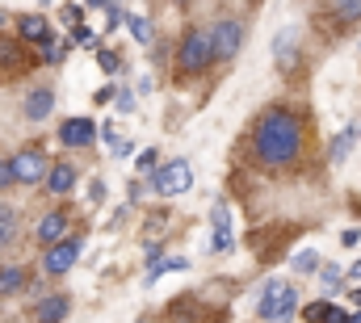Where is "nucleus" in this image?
Segmentation results:
<instances>
[{
  "mask_svg": "<svg viewBox=\"0 0 361 323\" xmlns=\"http://www.w3.org/2000/svg\"><path fill=\"white\" fill-rule=\"evenodd\" d=\"M319 277H324V286H328V294H336V290H341V281H345V273H341V264H319Z\"/></svg>",
  "mask_w": 361,
  "mask_h": 323,
  "instance_id": "5701e85b",
  "label": "nucleus"
},
{
  "mask_svg": "<svg viewBox=\"0 0 361 323\" xmlns=\"http://www.w3.org/2000/svg\"><path fill=\"white\" fill-rule=\"evenodd\" d=\"M357 135H361V126H357Z\"/></svg>",
  "mask_w": 361,
  "mask_h": 323,
  "instance_id": "e433bc0d",
  "label": "nucleus"
},
{
  "mask_svg": "<svg viewBox=\"0 0 361 323\" xmlns=\"http://www.w3.org/2000/svg\"><path fill=\"white\" fill-rule=\"evenodd\" d=\"M273 63H277L281 72H294V63H298V30H294V25L273 38Z\"/></svg>",
  "mask_w": 361,
  "mask_h": 323,
  "instance_id": "9b49d317",
  "label": "nucleus"
},
{
  "mask_svg": "<svg viewBox=\"0 0 361 323\" xmlns=\"http://www.w3.org/2000/svg\"><path fill=\"white\" fill-rule=\"evenodd\" d=\"M76 256H80V240H63V243H51V252L42 256V269L51 273V277H63L72 264H76Z\"/></svg>",
  "mask_w": 361,
  "mask_h": 323,
  "instance_id": "6e6552de",
  "label": "nucleus"
},
{
  "mask_svg": "<svg viewBox=\"0 0 361 323\" xmlns=\"http://www.w3.org/2000/svg\"><path fill=\"white\" fill-rule=\"evenodd\" d=\"M257 315L265 323H294V315H298V286H290L281 277H269L261 298H257Z\"/></svg>",
  "mask_w": 361,
  "mask_h": 323,
  "instance_id": "f03ea898",
  "label": "nucleus"
},
{
  "mask_svg": "<svg viewBox=\"0 0 361 323\" xmlns=\"http://www.w3.org/2000/svg\"><path fill=\"white\" fill-rule=\"evenodd\" d=\"M349 323H361V311H349Z\"/></svg>",
  "mask_w": 361,
  "mask_h": 323,
  "instance_id": "f704fd0d",
  "label": "nucleus"
},
{
  "mask_svg": "<svg viewBox=\"0 0 361 323\" xmlns=\"http://www.w3.org/2000/svg\"><path fill=\"white\" fill-rule=\"evenodd\" d=\"M357 240H361V231H357V227H349V231H341V243H345V248H353Z\"/></svg>",
  "mask_w": 361,
  "mask_h": 323,
  "instance_id": "c756f323",
  "label": "nucleus"
},
{
  "mask_svg": "<svg viewBox=\"0 0 361 323\" xmlns=\"http://www.w3.org/2000/svg\"><path fill=\"white\" fill-rule=\"evenodd\" d=\"M17 236V210L13 206H0V248H8Z\"/></svg>",
  "mask_w": 361,
  "mask_h": 323,
  "instance_id": "aec40b11",
  "label": "nucleus"
},
{
  "mask_svg": "<svg viewBox=\"0 0 361 323\" xmlns=\"http://www.w3.org/2000/svg\"><path fill=\"white\" fill-rule=\"evenodd\" d=\"M139 323H147V319H139Z\"/></svg>",
  "mask_w": 361,
  "mask_h": 323,
  "instance_id": "4c0bfd02",
  "label": "nucleus"
},
{
  "mask_svg": "<svg viewBox=\"0 0 361 323\" xmlns=\"http://www.w3.org/2000/svg\"><path fill=\"white\" fill-rule=\"evenodd\" d=\"M252 156L265 168H290L302 156V118L286 105H273L252 126Z\"/></svg>",
  "mask_w": 361,
  "mask_h": 323,
  "instance_id": "f257e3e1",
  "label": "nucleus"
},
{
  "mask_svg": "<svg viewBox=\"0 0 361 323\" xmlns=\"http://www.w3.org/2000/svg\"><path fill=\"white\" fill-rule=\"evenodd\" d=\"M139 168H143V172H147V168H160V164H156V152H139Z\"/></svg>",
  "mask_w": 361,
  "mask_h": 323,
  "instance_id": "c85d7f7f",
  "label": "nucleus"
},
{
  "mask_svg": "<svg viewBox=\"0 0 361 323\" xmlns=\"http://www.w3.org/2000/svg\"><path fill=\"white\" fill-rule=\"evenodd\" d=\"M25 286H34V269H25V264H0V298L21 294Z\"/></svg>",
  "mask_w": 361,
  "mask_h": 323,
  "instance_id": "f8f14e48",
  "label": "nucleus"
},
{
  "mask_svg": "<svg viewBox=\"0 0 361 323\" xmlns=\"http://www.w3.org/2000/svg\"><path fill=\"white\" fill-rule=\"evenodd\" d=\"M130 152H135V143H114V156H122V160H126Z\"/></svg>",
  "mask_w": 361,
  "mask_h": 323,
  "instance_id": "2f4dec72",
  "label": "nucleus"
},
{
  "mask_svg": "<svg viewBox=\"0 0 361 323\" xmlns=\"http://www.w3.org/2000/svg\"><path fill=\"white\" fill-rule=\"evenodd\" d=\"M89 202H92V206H101V202H105V181H92V185H89Z\"/></svg>",
  "mask_w": 361,
  "mask_h": 323,
  "instance_id": "cd10ccee",
  "label": "nucleus"
},
{
  "mask_svg": "<svg viewBox=\"0 0 361 323\" xmlns=\"http://www.w3.org/2000/svg\"><path fill=\"white\" fill-rule=\"evenodd\" d=\"M214 63V42H210V30H189L185 38H180L177 47V68L185 76H197V72H206Z\"/></svg>",
  "mask_w": 361,
  "mask_h": 323,
  "instance_id": "7ed1b4c3",
  "label": "nucleus"
},
{
  "mask_svg": "<svg viewBox=\"0 0 361 323\" xmlns=\"http://www.w3.org/2000/svg\"><path fill=\"white\" fill-rule=\"evenodd\" d=\"M68 51H72V42H47V55H42V59H47V63H63Z\"/></svg>",
  "mask_w": 361,
  "mask_h": 323,
  "instance_id": "b1692460",
  "label": "nucleus"
},
{
  "mask_svg": "<svg viewBox=\"0 0 361 323\" xmlns=\"http://www.w3.org/2000/svg\"><path fill=\"white\" fill-rule=\"evenodd\" d=\"M17 34H21V42H51V30H47V17H38V13H25V17H17Z\"/></svg>",
  "mask_w": 361,
  "mask_h": 323,
  "instance_id": "2eb2a0df",
  "label": "nucleus"
},
{
  "mask_svg": "<svg viewBox=\"0 0 361 323\" xmlns=\"http://www.w3.org/2000/svg\"><path fill=\"white\" fill-rule=\"evenodd\" d=\"M353 307H357V311H361V286H357V290H353Z\"/></svg>",
  "mask_w": 361,
  "mask_h": 323,
  "instance_id": "72a5a7b5",
  "label": "nucleus"
},
{
  "mask_svg": "<svg viewBox=\"0 0 361 323\" xmlns=\"http://www.w3.org/2000/svg\"><path fill=\"white\" fill-rule=\"evenodd\" d=\"M353 139H357V130H353V126H349V130H341V135L332 139L328 160H332V164H345V160H349V152H353Z\"/></svg>",
  "mask_w": 361,
  "mask_h": 323,
  "instance_id": "6ab92c4d",
  "label": "nucleus"
},
{
  "mask_svg": "<svg viewBox=\"0 0 361 323\" xmlns=\"http://www.w3.org/2000/svg\"><path fill=\"white\" fill-rule=\"evenodd\" d=\"M189 185H193V168L185 160H169L152 172V189H156L160 197H180Z\"/></svg>",
  "mask_w": 361,
  "mask_h": 323,
  "instance_id": "20e7f679",
  "label": "nucleus"
},
{
  "mask_svg": "<svg viewBox=\"0 0 361 323\" xmlns=\"http://www.w3.org/2000/svg\"><path fill=\"white\" fill-rule=\"evenodd\" d=\"M290 269H294V273H319V252H311V248L298 252V256L290 260Z\"/></svg>",
  "mask_w": 361,
  "mask_h": 323,
  "instance_id": "4be33fe9",
  "label": "nucleus"
},
{
  "mask_svg": "<svg viewBox=\"0 0 361 323\" xmlns=\"http://www.w3.org/2000/svg\"><path fill=\"white\" fill-rule=\"evenodd\" d=\"M349 281H361V260H353V264H349Z\"/></svg>",
  "mask_w": 361,
  "mask_h": 323,
  "instance_id": "473e14b6",
  "label": "nucleus"
},
{
  "mask_svg": "<svg viewBox=\"0 0 361 323\" xmlns=\"http://www.w3.org/2000/svg\"><path fill=\"white\" fill-rule=\"evenodd\" d=\"M68 311H72V298H68V294H47V298L34 303L30 319L34 323H63L68 319Z\"/></svg>",
  "mask_w": 361,
  "mask_h": 323,
  "instance_id": "9d476101",
  "label": "nucleus"
},
{
  "mask_svg": "<svg viewBox=\"0 0 361 323\" xmlns=\"http://www.w3.org/2000/svg\"><path fill=\"white\" fill-rule=\"evenodd\" d=\"M72 38H76V42H92V34L85 30V25H72Z\"/></svg>",
  "mask_w": 361,
  "mask_h": 323,
  "instance_id": "7c9ffc66",
  "label": "nucleus"
},
{
  "mask_svg": "<svg viewBox=\"0 0 361 323\" xmlns=\"http://www.w3.org/2000/svg\"><path fill=\"white\" fill-rule=\"evenodd\" d=\"M8 168H13V181H17V185H38V181L51 172V164H47V156H42L38 147L17 152V156L8 160Z\"/></svg>",
  "mask_w": 361,
  "mask_h": 323,
  "instance_id": "39448f33",
  "label": "nucleus"
},
{
  "mask_svg": "<svg viewBox=\"0 0 361 323\" xmlns=\"http://www.w3.org/2000/svg\"><path fill=\"white\" fill-rule=\"evenodd\" d=\"M328 17H332L341 30L357 25L361 21V0H328Z\"/></svg>",
  "mask_w": 361,
  "mask_h": 323,
  "instance_id": "f3484780",
  "label": "nucleus"
},
{
  "mask_svg": "<svg viewBox=\"0 0 361 323\" xmlns=\"http://www.w3.org/2000/svg\"><path fill=\"white\" fill-rule=\"evenodd\" d=\"M92 139H97V122L92 118H63V126H59V143L63 147H89Z\"/></svg>",
  "mask_w": 361,
  "mask_h": 323,
  "instance_id": "1a4fd4ad",
  "label": "nucleus"
},
{
  "mask_svg": "<svg viewBox=\"0 0 361 323\" xmlns=\"http://www.w3.org/2000/svg\"><path fill=\"white\" fill-rule=\"evenodd\" d=\"M302 319L307 323H349V311L336 307V303H328V298H319V303L302 307Z\"/></svg>",
  "mask_w": 361,
  "mask_h": 323,
  "instance_id": "4468645a",
  "label": "nucleus"
},
{
  "mask_svg": "<svg viewBox=\"0 0 361 323\" xmlns=\"http://www.w3.org/2000/svg\"><path fill=\"white\" fill-rule=\"evenodd\" d=\"M118 114H135V92H130V88L118 92Z\"/></svg>",
  "mask_w": 361,
  "mask_h": 323,
  "instance_id": "a878e982",
  "label": "nucleus"
},
{
  "mask_svg": "<svg viewBox=\"0 0 361 323\" xmlns=\"http://www.w3.org/2000/svg\"><path fill=\"white\" fill-rule=\"evenodd\" d=\"M51 109H55V92H51V88H34V92L25 97V118H30V122L51 118Z\"/></svg>",
  "mask_w": 361,
  "mask_h": 323,
  "instance_id": "dca6fc26",
  "label": "nucleus"
},
{
  "mask_svg": "<svg viewBox=\"0 0 361 323\" xmlns=\"http://www.w3.org/2000/svg\"><path fill=\"white\" fill-rule=\"evenodd\" d=\"M210 227H214V240H210L214 256H227V252L235 248V231H231V206H227V202H219V206H214Z\"/></svg>",
  "mask_w": 361,
  "mask_h": 323,
  "instance_id": "0eeeda50",
  "label": "nucleus"
},
{
  "mask_svg": "<svg viewBox=\"0 0 361 323\" xmlns=\"http://www.w3.org/2000/svg\"><path fill=\"white\" fill-rule=\"evenodd\" d=\"M47 189L59 193V197H68V193L76 189V168H72V164H55V168L47 172Z\"/></svg>",
  "mask_w": 361,
  "mask_h": 323,
  "instance_id": "a211bd4d",
  "label": "nucleus"
},
{
  "mask_svg": "<svg viewBox=\"0 0 361 323\" xmlns=\"http://www.w3.org/2000/svg\"><path fill=\"white\" fill-rule=\"evenodd\" d=\"M13 185H17V181H13V168H8V160H0V193L13 189Z\"/></svg>",
  "mask_w": 361,
  "mask_h": 323,
  "instance_id": "bb28decb",
  "label": "nucleus"
},
{
  "mask_svg": "<svg viewBox=\"0 0 361 323\" xmlns=\"http://www.w3.org/2000/svg\"><path fill=\"white\" fill-rule=\"evenodd\" d=\"M210 42H214V59H235L240 47H244V25L227 17V21H219L210 30Z\"/></svg>",
  "mask_w": 361,
  "mask_h": 323,
  "instance_id": "423d86ee",
  "label": "nucleus"
},
{
  "mask_svg": "<svg viewBox=\"0 0 361 323\" xmlns=\"http://www.w3.org/2000/svg\"><path fill=\"white\" fill-rule=\"evenodd\" d=\"M68 227H72V219L63 214V210H51V214H42V223H38V243H63L68 236Z\"/></svg>",
  "mask_w": 361,
  "mask_h": 323,
  "instance_id": "ddd939ff",
  "label": "nucleus"
},
{
  "mask_svg": "<svg viewBox=\"0 0 361 323\" xmlns=\"http://www.w3.org/2000/svg\"><path fill=\"white\" fill-rule=\"evenodd\" d=\"M177 4H185V0H177Z\"/></svg>",
  "mask_w": 361,
  "mask_h": 323,
  "instance_id": "c9c22d12",
  "label": "nucleus"
},
{
  "mask_svg": "<svg viewBox=\"0 0 361 323\" xmlns=\"http://www.w3.org/2000/svg\"><path fill=\"white\" fill-rule=\"evenodd\" d=\"M122 21H126V30H130V38H135V42H152V25H147V17L130 13V17H122Z\"/></svg>",
  "mask_w": 361,
  "mask_h": 323,
  "instance_id": "412c9836",
  "label": "nucleus"
},
{
  "mask_svg": "<svg viewBox=\"0 0 361 323\" xmlns=\"http://www.w3.org/2000/svg\"><path fill=\"white\" fill-rule=\"evenodd\" d=\"M92 51H97V47H92ZM97 63H101V72H109V76L118 72V55H114V51H97Z\"/></svg>",
  "mask_w": 361,
  "mask_h": 323,
  "instance_id": "393cba45",
  "label": "nucleus"
}]
</instances>
